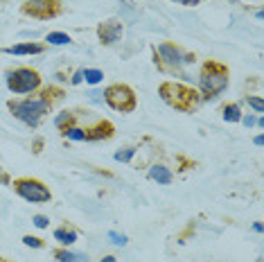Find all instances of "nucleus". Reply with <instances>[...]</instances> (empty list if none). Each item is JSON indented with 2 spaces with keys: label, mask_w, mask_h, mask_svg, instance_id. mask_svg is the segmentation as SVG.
Returning a JSON list of instances; mask_svg holds the SVG:
<instances>
[{
  "label": "nucleus",
  "mask_w": 264,
  "mask_h": 262,
  "mask_svg": "<svg viewBox=\"0 0 264 262\" xmlns=\"http://www.w3.org/2000/svg\"><path fill=\"white\" fill-rule=\"evenodd\" d=\"M10 111L14 117L30 126H37L46 113H50V99L48 97H34V99H21V102H10Z\"/></svg>",
  "instance_id": "1"
},
{
  "label": "nucleus",
  "mask_w": 264,
  "mask_h": 262,
  "mask_svg": "<svg viewBox=\"0 0 264 262\" xmlns=\"http://www.w3.org/2000/svg\"><path fill=\"white\" fill-rule=\"evenodd\" d=\"M201 93L205 97H214L221 90H226L228 86V70L221 66V63H212L208 61L203 66V72H201Z\"/></svg>",
  "instance_id": "2"
},
{
  "label": "nucleus",
  "mask_w": 264,
  "mask_h": 262,
  "mask_svg": "<svg viewBox=\"0 0 264 262\" xmlns=\"http://www.w3.org/2000/svg\"><path fill=\"white\" fill-rule=\"evenodd\" d=\"M39 84H41V77L32 68H19L14 72H7V86H10L12 93L19 95L32 93V90L39 88Z\"/></svg>",
  "instance_id": "3"
},
{
  "label": "nucleus",
  "mask_w": 264,
  "mask_h": 262,
  "mask_svg": "<svg viewBox=\"0 0 264 262\" xmlns=\"http://www.w3.org/2000/svg\"><path fill=\"white\" fill-rule=\"evenodd\" d=\"M104 97H106V102H109V106H113L115 111L127 113V111H133V108H136V95H133V90L124 84L109 86Z\"/></svg>",
  "instance_id": "4"
},
{
  "label": "nucleus",
  "mask_w": 264,
  "mask_h": 262,
  "mask_svg": "<svg viewBox=\"0 0 264 262\" xmlns=\"http://www.w3.org/2000/svg\"><path fill=\"white\" fill-rule=\"evenodd\" d=\"M14 188H16V192H19L21 197L28 199V201H32V203H46V201H50L52 199V192L37 179H19L14 183Z\"/></svg>",
  "instance_id": "5"
},
{
  "label": "nucleus",
  "mask_w": 264,
  "mask_h": 262,
  "mask_svg": "<svg viewBox=\"0 0 264 262\" xmlns=\"http://www.w3.org/2000/svg\"><path fill=\"white\" fill-rule=\"evenodd\" d=\"M156 54L160 57V61L172 66V68H181V66H185V63L194 61L192 54H185L183 50H178L176 45H172V43H160L158 48H156Z\"/></svg>",
  "instance_id": "6"
},
{
  "label": "nucleus",
  "mask_w": 264,
  "mask_h": 262,
  "mask_svg": "<svg viewBox=\"0 0 264 262\" xmlns=\"http://www.w3.org/2000/svg\"><path fill=\"white\" fill-rule=\"evenodd\" d=\"M97 34H100V41L106 45L115 43V41L120 39V34H122V23L118 21H106L102 23L100 27H97Z\"/></svg>",
  "instance_id": "7"
},
{
  "label": "nucleus",
  "mask_w": 264,
  "mask_h": 262,
  "mask_svg": "<svg viewBox=\"0 0 264 262\" xmlns=\"http://www.w3.org/2000/svg\"><path fill=\"white\" fill-rule=\"evenodd\" d=\"M25 14H32L37 18H50L52 14V0H32L25 5Z\"/></svg>",
  "instance_id": "8"
},
{
  "label": "nucleus",
  "mask_w": 264,
  "mask_h": 262,
  "mask_svg": "<svg viewBox=\"0 0 264 262\" xmlns=\"http://www.w3.org/2000/svg\"><path fill=\"white\" fill-rule=\"evenodd\" d=\"M43 50H46V48H43V45H39V43H21V45H12V48H7L5 52L21 57V54H41Z\"/></svg>",
  "instance_id": "9"
},
{
  "label": "nucleus",
  "mask_w": 264,
  "mask_h": 262,
  "mask_svg": "<svg viewBox=\"0 0 264 262\" xmlns=\"http://www.w3.org/2000/svg\"><path fill=\"white\" fill-rule=\"evenodd\" d=\"M149 179H154V181H158L160 185H167V183H172V172L167 170L165 165H154L149 170Z\"/></svg>",
  "instance_id": "10"
},
{
  "label": "nucleus",
  "mask_w": 264,
  "mask_h": 262,
  "mask_svg": "<svg viewBox=\"0 0 264 262\" xmlns=\"http://www.w3.org/2000/svg\"><path fill=\"white\" fill-rule=\"evenodd\" d=\"M57 260L59 262H91L88 255L84 253H75V251H59L57 253Z\"/></svg>",
  "instance_id": "11"
},
{
  "label": "nucleus",
  "mask_w": 264,
  "mask_h": 262,
  "mask_svg": "<svg viewBox=\"0 0 264 262\" xmlns=\"http://www.w3.org/2000/svg\"><path fill=\"white\" fill-rule=\"evenodd\" d=\"M55 239H59L61 244H73V242H77V233H75V230H68V228H57Z\"/></svg>",
  "instance_id": "12"
},
{
  "label": "nucleus",
  "mask_w": 264,
  "mask_h": 262,
  "mask_svg": "<svg viewBox=\"0 0 264 262\" xmlns=\"http://www.w3.org/2000/svg\"><path fill=\"white\" fill-rule=\"evenodd\" d=\"M46 41H48L50 45H68L73 39H70L68 34H64V32H50Z\"/></svg>",
  "instance_id": "13"
},
{
  "label": "nucleus",
  "mask_w": 264,
  "mask_h": 262,
  "mask_svg": "<svg viewBox=\"0 0 264 262\" xmlns=\"http://www.w3.org/2000/svg\"><path fill=\"white\" fill-rule=\"evenodd\" d=\"M223 120L226 122H239L241 120L239 106H237V104H228V106L223 108Z\"/></svg>",
  "instance_id": "14"
},
{
  "label": "nucleus",
  "mask_w": 264,
  "mask_h": 262,
  "mask_svg": "<svg viewBox=\"0 0 264 262\" xmlns=\"http://www.w3.org/2000/svg\"><path fill=\"white\" fill-rule=\"evenodd\" d=\"M102 77H104L102 70H84V79H86L88 84H100Z\"/></svg>",
  "instance_id": "15"
},
{
  "label": "nucleus",
  "mask_w": 264,
  "mask_h": 262,
  "mask_svg": "<svg viewBox=\"0 0 264 262\" xmlns=\"http://www.w3.org/2000/svg\"><path fill=\"white\" fill-rule=\"evenodd\" d=\"M133 154H136V149H133V147L122 149V152H115V161L127 163V161H131V158H133Z\"/></svg>",
  "instance_id": "16"
},
{
  "label": "nucleus",
  "mask_w": 264,
  "mask_h": 262,
  "mask_svg": "<svg viewBox=\"0 0 264 262\" xmlns=\"http://www.w3.org/2000/svg\"><path fill=\"white\" fill-rule=\"evenodd\" d=\"M64 134L68 136L70 140H86V134H84L82 129H77V126H73V129H66Z\"/></svg>",
  "instance_id": "17"
},
{
  "label": "nucleus",
  "mask_w": 264,
  "mask_h": 262,
  "mask_svg": "<svg viewBox=\"0 0 264 262\" xmlns=\"http://www.w3.org/2000/svg\"><path fill=\"white\" fill-rule=\"evenodd\" d=\"M246 102H248V106H253L257 113H262V111H264V102H262V97H248Z\"/></svg>",
  "instance_id": "18"
},
{
  "label": "nucleus",
  "mask_w": 264,
  "mask_h": 262,
  "mask_svg": "<svg viewBox=\"0 0 264 262\" xmlns=\"http://www.w3.org/2000/svg\"><path fill=\"white\" fill-rule=\"evenodd\" d=\"M23 242L28 244V246H34V248H41V246H43V242H41V239H39V237H32V235H25V237H23Z\"/></svg>",
  "instance_id": "19"
},
{
  "label": "nucleus",
  "mask_w": 264,
  "mask_h": 262,
  "mask_svg": "<svg viewBox=\"0 0 264 262\" xmlns=\"http://www.w3.org/2000/svg\"><path fill=\"white\" fill-rule=\"evenodd\" d=\"M109 237L113 239V244H118V246H124V244H127V237H124V235H120V233H115V230H111Z\"/></svg>",
  "instance_id": "20"
},
{
  "label": "nucleus",
  "mask_w": 264,
  "mask_h": 262,
  "mask_svg": "<svg viewBox=\"0 0 264 262\" xmlns=\"http://www.w3.org/2000/svg\"><path fill=\"white\" fill-rule=\"evenodd\" d=\"M70 120H73V115H70V113L66 111V113H61V115L57 117V120H55V124H57V126H64L66 122H70Z\"/></svg>",
  "instance_id": "21"
},
{
  "label": "nucleus",
  "mask_w": 264,
  "mask_h": 262,
  "mask_svg": "<svg viewBox=\"0 0 264 262\" xmlns=\"http://www.w3.org/2000/svg\"><path fill=\"white\" fill-rule=\"evenodd\" d=\"M48 221H50V219H48V217H43V215H37V217H34V226H37V228H46Z\"/></svg>",
  "instance_id": "22"
},
{
  "label": "nucleus",
  "mask_w": 264,
  "mask_h": 262,
  "mask_svg": "<svg viewBox=\"0 0 264 262\" xmlns=\"http://www.w3.org/2000/svg\"><path fill=\"white\" fill-rule=\"evenodd\" d=\"M241 122H244L246 126H253L255 124V117L253 115H241Z\"/></svg>",
  "instance_id": "23"
},
{
  "label": "nucleus",
  "mask_w": 264,
  "mask_h": 262,
  "mask_svg": "<svg viewBox=\"0 0 264 262\" xmlns=\"http://www.w3.org/2000/svg\"><path fill=\"white\" fill-rule=\"evenodd\" d=\"M79 81H84V70L75 72V77H73V84H79Z\"/></svg>",
  "instance_id": "24"
},
{
  "label": "nucleus",
  "mask_w": 264,
  "mask_h": 262,
  "mask_svg": "<svg viewBox=\"0 0 264 262\" xmlns=\"http://www.w3.org/2000/svg\"><path fill=\"white\" fill-rule=\"evenodd\" d=\"M176 3H181V5H187V7H192V5L201 3V0H176Z\"/></svg>",
  "instance_id": "25"
},
{
  "label": "nucleus",
  "mask_w": 264,
  "mask_h": 262,
  "mask_svg": "<svg viewBox=\"0 0 264 262\" xmlns=\"http://www.w3.org/2000/svg\"><path fill=\"white\" fill-rule=\"evenodd\" d=\"M100 262H118V260H115V257L113 255H106V257H102V260Z\"/></svg>",
  "instance_id": "26"
},
{
  "label": "nucleus",
  "mask_w": 264,
  "mask_h": 262,
  "mask_svg": "<svg viewBox=\"0 0 264 262\" xmlns=\"http://www.w3.org/2000/svg\"><path fill=\"white\" fill-rule=\"evenodd\" d=\"M253 230H255V233H262V224H259V221H257V224H253Z\"/></svg>",
  "instance_id": "27"
},
{
  "label": "nucleus",
  "mask_w": 264,
  "mask_h": 262,
  "mask_svg": "<svg viewBox=\"0 0 264 262\" xmlns=\"http://www.w3.org/2000/svg\"><path fill=\"white\" fill-rule=\"evenodd\" d=\"M262 143H264V138H262V136H257V138H255V145H257V147H262Z\"/></svg>",
  "instance_id": "28"
}]
</instances>
